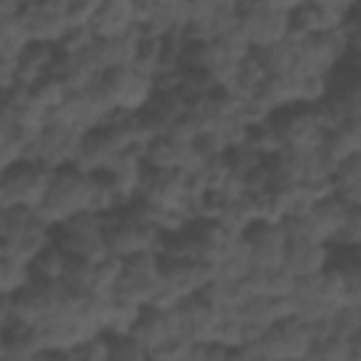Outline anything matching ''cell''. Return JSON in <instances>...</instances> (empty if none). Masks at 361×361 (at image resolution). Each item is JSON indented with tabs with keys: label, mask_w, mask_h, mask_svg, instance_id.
<instances>
[{
	"label": "cell",
	"mask_w": 361,
	"mask_h": 361,
	"mask_svg": "<svg viewBox=\"0 0 361 361\" xmlns=\"http://www.w3.org/2000/svg\"><path fill=\"white\" fill-rule=\"evenodd\" d=\"M93 186H96V178L82 172V169H76V166L56 169L45 203L37 209L39 217L51 228H56L59 223H65V220H71V217H76L82 212H90Z\"/></svg>",
	"instance_id": "1"
},
{
	"label": "cell",
	"mask_w": 361,
	"mask_h": 361,
	"mask_svg": "<svg viewBox=\"0 0 361 361\" xmlns=\"http://www.w3.org/2000/svg\"><path fill=\"white\" fill-rule=\"evenodd\" d=\"M54 172L42 164L23 161L0 169V209H39L54 183Z\"/></svg>",
	"instance_id": "2"
},
{
	"label": "cell",
	"mask_w": 361,
	"mask_h": 361,
	"mask_svg": "<svg viewBox=\"0 0 361 361\" xmlns=\"http://www.w3.org/2000/svg\"><path fill=\"white\" fill-rule=\"evenodd\" d=\"M296 3H240V28L251 51L282 45L290 37V14Z\"/></svg>",
	"instance_id": "3"
},
{
	"label": "cell",
	"mask_w": 361,
	"mask_h": 361,
	"mask_svg": "<svg viewBox=\"0 0 361 361\" xmlns=\"http://www.w3.org/2000/svg\"><path fill=\"white\" fill-rule=\"evenodd\" d=\"M268 124H271L279 147L293 149V152H316V149H322V141L327 135L316 107H310V104L282 107L271 116Z\"/></svg>",
	"instance_id": "4"
},
{
	"label": "cell",
	"mask_w": 361,
	"mask_h": 361,
	"mask_svg": "<svg viewBox=\"0 0 361 361\" xmlns=\"http://www.w3.org/2000/svg\"><path fill=\"white\" fill-rule=\"evenodd\" d=\"M51 243L65 251L68 257L99 262L107 257V240H104V217L93 212H82L65 223H59L51 231Z\"/></svg>",
	"instance_id": "5"
},
{
	"label": "cell",
	"mask_w": 361,
	"mask_h": 361,
	"mask_svg": "<svg viewBox=\"0 0 361 361\" xmlns=\"http://www.w3.org/2000/svg\"><path fill=\"white\" fill-rule=\"evenodd\" d=\"M161 228L152 223H144L138 217H133L124 206L110 212L104 217V240H107V254L127 259L135 257L141 251H155L158 240H161Z\"/></svg>",
	"instance_id": "6"
},
{
	"label": "cell",
	"mask_w": 361,
	"mask_h": 361,
	"mask_svg": "<svg viewBox=\"0 0 361 361\" xmlns=\"http://www.w3.org/2000/svg\"><path fill=\"white\" fill-rule=\"evenodd\" d=\"M243 347L265 355L268 361H305L313 350V338L307 324L299 316H288Z\"/></svg>",
	"instance_id": "7"
},
{
	"label": "cell",
	"mask_w": 361,
	"mask_h": 361,
	"mask_svg": "<svg viewBox=\"0 0 361 361\" xmlns=\"http://www.w3.org/2000/svg\"><path fill=\"white\" fill-rule=\"evenodd\" d=\"M82 133H73V130H65V127H56V124H48L31 144V152H28V161L34 164H42L48 169H65V166H73L76 158H79V149H82Z\"/></svg>",
	"instance_id": "8"
},
{
	"label": "cell",
	"mask_w": 361,
	"mask_h": 361,
	"mask_svg": "<svg viewBox=\"0 0 361 361\" xmlns=\"http://www.w3.org/2000/svg\"><path fill=\"white\" fill-rule=\"evenodd\" d=\"M243 240L251 251V262L259 271H274L282 268L285 262V248H288V234L282 223H268L257 220L243 231Z\"/></svg>",
	"instance_id": "9"
},
{
	"label": "cell",
	"mask_w": 361,
	"mask_h": 361,
	"mask_svg": "<svg viewBox=\"0 0 361 361\" xmlns=\"http://www.w3.org/2000/svg\"><path fill=\"white\" fill-rule=\"evenodd\" d=\"M355 3H296L290 14V34H324L347 28Z\"/></svg>",
	"instance_id": "10"
},
{
	"label": "cell",
	"mask_w": 361,
	"mask_h": 361,
	"mask_svg": "<svg viewBox=\"0 0 361 361\" xmlns=\"http://www.w3.org/2000/svg\"><path fill=\"white\" fill-rule=\"evenodd\" d=\"M141 197H147L149 203L161 206V209H183L189 206V192H186V172L178 169H152L147 166L141 189ZM189 214V212H186Z\"/></svg>",
	"instance_id": "11"
},
{
	"label": "cell",
	"mask_w": 361,
	"mask_h": 361,
	"mask_svg": "<svg viewBox=\"0 0 361 361\" xmlns=\"http://www.w3.org/2000/svg\"><path fill=\"white\" fill-rule=\"evenodd\" d=\"M107 85L113 87V96H116V104L121 110H130V113H141L152 96H155V79L152 76H144L138 73L133 65L130 68H113L104 73Z\"/></svg>",
	"instance_id": "12"
},
{
	"label": "cell",
	"mask_w": 361,
	"mask_h": 361,
	"mask_svg": "<svg viewBox=\"0 0 361 361\" xmlns=\"http://www.w3.org/2000/svg\"><path fill=\"white\" fill-rule=\"evenodd\" d=\"M25 23H28L31 39L42 45H59L71 31L65 17V0L25 3Z\"/></svg>",
	"instance_id": "13"
},
{
	"label": "cell",
	"mask_w": 361,
	"mask_h": 361,
	"mask_svg": "<svg viewBox=\"0 0 361 361\" xmlns=\"http://www.w3.org/2000/svg\"><path fill=\"white\" fill-rule=\"evenodd\" d=\"M217 319H220V313L200 293L180 299V305L175 307L178 336H183L189 341H212V333H214Z\"/></svg>",
	"instance_id": "14"
},
{
	"label": "cell",
	"mask_w": 361,
	"mask_h": 361,
	"mask_svg": "<svg viewBox=\"0 0 361 361\" xmlns=\"http://www.w3.org/2000/svg\"><path fill=\"white\" fill-rule=\"evenodd\" d=\"M118 152H124V147H121V141L113 135V130L96 127V130L85 133L82 149H79V158H76L73 166L82 169V172H87V175H99V172H104V169L116 161Z\"/></svg>",
	"instance_id": "15"
},
{
	"label": "cell",
	"mask_w": 361,
	"mask_h": 361,
	"mask_svg": "<svg viewBox=\"0 0 361 361\" xmlns=\"http://www.w3.org/2000/svg\"><path fill=\"white\" fill-rule=\"evenodd\" d=\"M327 265H330V245H324V243H305V240H288L282 268L290 276H296V279L316 276V274L327 271Z\"/></svg>",
	"instance_id": "16"
},
{
	"label": "cell",
	"mask_w": 361,
	"mask_h": 361,
	"mask_svg": "<svg viewBox=\"0 0 361 361\" xmlns=\"http://www.w3.org/2000/svg\"><path fill=\"white\" fill-rule=\"evenodd\" d=\"M135 28L133 3L130 0H104L99 3V11L90 23V31L96 39H118Z\"/></svg>",
	"instance_id": "17"
},
{
	"label": "cell",
	"mask_w": 361,
	"mask_h": 361,
	"mask_svg": "<svg viewBox=\"0 0 361 361\" xmlns=\"http://www.w3.org/2000/svg\"><path fill=\"white\" fill-rule=\"evenodd\" d=\"M147 350H155L158 344H164L166 338H172V336H178V324H175V307L172 310H161V307H152V305H147L141 313H138V319H135V324H133V330H130Z\"/></svg>",
	"instance_id": "18"
},
{
	"label": "cell",
	"mask_w": 361,
	"mask_h": 361,
	"mask_svg": "<svg viewBox=\"0 0 361 361\" xmlns=\"http://www.w3.org/2000/svg\"><path fill=\"white\" fill-rule=\"evenodd\" d=\"M237 316H240L248 327L268 330V327H274L276 322L293 316V305H290V299H282V296H251V299L237 310Z\"/></svg>",
	"instance_id": "19"
},
{
	"label": "cell",
	"mask_w": 361,
	"mask_h": 361,
	"mask_svg": "<svg viewBox=\"0 0 361 361\" xmlns=\"http://www.w3.org/2000/svg\"><path fill=\"white\" fill-rule=\"evenodd\" d=\"M358 152H361V124H355V121H350L338 130H330L322 141V149H319L322 161L330 166V175L338 164H344L347 158H353Z\"/></svg>",
	"instance_id": "20"
},
{
	"label": "cell",
	"mask_w": 361,
	"mask_h": 361,
	"mask_svg": "<svg viewBox=\"0 0 361 361\" xmlns=\"http://www.w3.org/2000/svg\"><path fill=\"white\" fill-rule=\"evenodd\" d=\"M347 214H350V206L333 192V195H327V197H322V200H316V206L310 209V223L316 226V231H319V237L330 245L333 243V237L341 231V226H344V220H347Z\"/></svg>",
	"instance_id": "21"
},
{
	"label": "cell",
	"mask_w": 361,
	"mask_h": 361,
	"mask_svg": "<svg viewBox=\"0 0 361 361\" xmlns=\"http://www.w3.org/2000/svg\"><path fill=\"white\" fill-rule=\"evenodd\" d=\"M37 231H54L34 209H0V243H17Z\"/></svg>",
	"instance_id": "22"
},
{
	"label": "cell",
	"mask_w": 361,
	"mask_h": 361,
	"mask_svg": "<svg viewBox=\"0 0 361 361\" xmlns=\"http://www.w3.org/2000/svg\"><path fill=\"white\" fill-rule=\"evenodd\" d=\"M333 192L347 203V206H361V152L338 164L330 175Z\"/></svg>",
	"instance_id": "23"
},
{
	"label": "cell",
	"mask_w": 361,
	"mask_h": 361,
	"mask_svg": "<svg viewBox=\"0 0 361 361\" xmlns=\"http://www.w3.org/2000/svg\"><path fill=\"white\" fill-rule=\"evenodd\" d=\"M65 265H68V254L59 251V248L51 243L48 248H42V251L34 257V262H31V276H34V282H48V285H54V282H62Z\"/></svg>",
	"instance_id": "24"
},
{
	"label": "cell",
	"mask_w": 361,
	"mask_h": 361,
	"mask_svg": "<svg viewBox=\"0 0 361 361\" xmlns=\"http://www.w3.org/2000/svg\"><path fill=\"white\" fill-rule=\"evenodd\" d=\"M93 274H96V262L68 257V265H65V274H62V285L73 296H90L93 293Z\"/></svg>",
	"instance_id": "25"
},
{
	"label": "cell",
	"mask_w": 361,
	"mask_h": 361,
	"mask_svg": "<svg viewBox=\"0 0 361 361\" xmlns=\"http://www.w3.org/2000/svg\"><path fill=\"white\" fill-rule=\"evenodd\" d=\"M31 282H34V276H31L28 262L0 254V290H3V296H11V293L28 288Z\"/></svg>",
	"instance_id": "26"
},
{
	"label": "cell",
	"mask_w": 361,
	"mask_h": 361,
	"mask_svg": "<svg viewBox=\"0 0 361 361\" xmlns=\"http://www.w3.org/2000/svg\"><path fill=\"white\" fill-rule=\"evenodd\" d=\"M68 96H71V90H68L56 76H48V79H42L39 85L31 87V102H34L37 107H42L48 116H51L54 110H59V107L68 102Z\"/></svg>",
	"instance_id": "27"
},
{
	"label": "cell",
	"mask_w": 361,
	"mask_h": 361,
	"mask_svg": "<svg viewBox=\"0 0 361 361\" xmlns=\"http://www.w3.org/2000/svg\"><path fill=\"white\" fill-rule=\"evenodd\" d=\"M212 341H217L228 350L243 347L245 344V322L237 313H220V319L214 324V333H212Z\"/></svg>",
	"instance_id": "28"
},
{
	"label": "cell",
	"mask_w": 361,
	"mask_h": 361,
	"mask_svg": "<svg viewBox=\"0 0 361 361\" xmlns=\"http://www.w3.org/2000/svg\"><path fill=\"white\" fill-rule=\"evenodd\" d=\"M110 361H152V358L149 350L133 333H121V336H110Z\"/></svg>",
	"instance_id": "29"
},
{
	"label": "cell",
	"mask_w": 361,
	"mask_h": 361,
	"mask_svg": "<svg viewBox=\"0 0 361 361\" xmlns=\"http://www.w3.org/2000/svg\"><path fill=\"white\" fill-rule=\"evenodd\" d=\"M307 361H350V338L327 336L322 341H313Z\"/></svg>",
	"instance_id": "30"
},
{
	"label": "cell",
	"mask_w": 361,
	"mask_h": 361,
	"mask_svg": "<svg viewBox=\"0 0 361 361\" xmlns=\"http://www.w3.org/2000/svg\"><path fill=\"white\" fill-rule=\"evenodd\" d=\"M96 11H99V0H65V17H68L71 31L90 28Z\"/></svg>",
	"instance_id": "31"
},
{
	"label": "cell",
	"mask_w": 361,
	"mask_h": 361,
	"mask_svg": "<svg viewBox=\"0 0 361 361\" xmlns=\"http://www.w3.org/2000/svg\"><path fill=\"white\" fill-rule=\"evenodd\" d=\"M192 344H195V341H189V338H183V336H172V338H166L164 344H158L155 350H149V358H152V361H189Z\"/></svg>",
	"instance_id": "32"
},
{
	"label": "cell",
	"mask_w": 361,
	"mask_h": 361,
	"mask_svg": "<svg viewBox=\"0 0 361 361\" xmlns=\"http://www.w3.org/2000/svg\"><path fill=\"white\" fill-rule=\"evenodd\" d=\"M73 355H76V361H110V336L96 333V336L85 338L73 350Z\"/></svg>",
	"instance_id": "33"
},
{
	"label": "cell",
	"mask_w": 361,
	"mask_h": 361,
	"mask_svg": "<svg viewBox=\"0 0 361 361\" xmlns=\"http://www.w3.org/2000/svg\"><path fill=\"white\" fill-rule=\"evenodd\" d=\"M330 245H333V248H353V245H361V206H350V214H347L341 231L333 237Z\"/></svg>",
	"instance_id": "34"
},
{
	"label": "cell",
	"mask_w": 361,
	"mask_h": 361,
	"mask_svg": "<svg viewBox=\"0 0 361 361\" xmlns=\"http://www.w3.org/2000/svg\"><path fill=\"white\" fill-rule=\"evenodd\" d=\"M355 333H361V310L358 307H341L333 316V336L353 338Z\"/></svg>",
	"instance_id": "35"
},
{
	"label": "cell",
	"mask_w": 361,
	"mask_h": 361,
	"mask_svg": "<svg viewBox=\"0 0 361 361\" xmlns=\"http://www.w3.org/2000/svg\"><path fill=\"white\" fill-rule=\"evenodd\" d=\"M228 353L231 350L217 344V341H195L192 353H189V361H226Z\"/></svg>",
	"instance_id": "36"
},
{
	"label": "cell",
	"mask_w": 361,
	"mask_h": 361,
	"mask_svg": "<svg viewBox=\"0 0 361 361\" xmlns=\"http://www.w3.org/2000/svg\"><path fill=\"white\" fill-rule=\"evenodd\" d=\"M347 39H350V54L361 56V3L353 6L350 11V20H347Z\"/></svg>",
	"instance_id": "37"
},
{
	"label": "cell",
	"mask_w": 361,
	"mask_h": 361,
	"mask_svg": "<svg viewBox=\"0 0 361 361\" xmlns=\"http://www.w3.org/2000/svg\"><path fill=\"white\" fill-rule=\"evenodd\" d=\"M45 355V353H42ZM42 355H14V353H0V361H42Z\"/></svg>",
	"instance_id": "38"
}]
</instances>
